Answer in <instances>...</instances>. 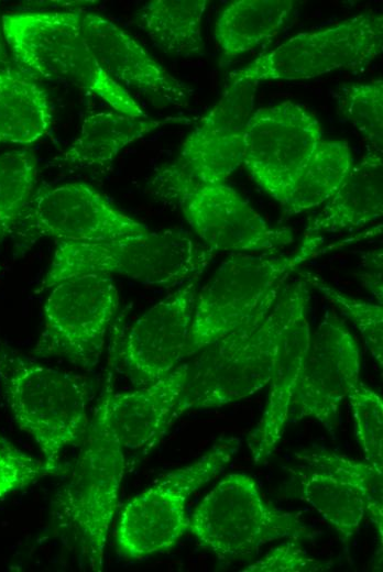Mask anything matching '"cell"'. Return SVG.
Returning <instances> with one entry per match:
<instances>
[{
    "mask_svg": "<svg viewBox=\"0 0 383 572\" xmlns=\"http://www.w3.org/2000/svg\"><path fill=\"white\" fill-rule=\"evenodd\" d=\"M79 11L2 15V32L13 59L28 74L92 92L128 116L146 117L130 92L98 65L83 37Z\"/></svg>",
    "mask_w": 383,
    "mask_h": 572,
    "instance_id": "5b68a950",
    "label": "cell"
},
{
    "mask_svg": "<svg viewBox=\"0 0 383 572\" xmlns=\"http://www.w3.org/2000/svg\"><path fill=\"white\" fill-rule=\"evenodd\" d=\"M359 374L355 339L337 314L327 311L310 337L288 422L314 418L333 435L340 405Z\"/></svg>",
    "mask_w": 383,
    "mask_h": 572,
    "instance_id": "5bb4252c",
    "label": "cell"
},
{
    "mask_svg": "<svg viewBox=\"0 0 383 572\" xmlns=\"http://www.w3.org/2000/svg\"><path fill=\"white\" fill-rule=\"evenodd\" d=\"M207 0H154L136 13L140 29L163 52L174 56H195L205 51L201 19Z\"/></svg>",
    "mask_w": 383,
    "mask_h": 572,
    "instance_id": "cb8c5ba5",
    "label": "cell"
},
{
    "mask_svg": "<svg viewBox=\"0 0 383 572\" xmlns=\"http://www.w3.org/2000/svg\"><path fill=\"white\" fill-rule=\"evenodd\" d=\"M284 542L269 551L261 560L242 569L243 572H319L329 570L332 562L309 557L296 542Z\"/></svg>",
    "mask_w": 383,
    "mask_h": 572,
    "instance_id": "d6a6232c",
    "label": "cell"
},
{
    "mask_svg": "<svg viewBox=\"0 0 383 572\" xmlns=\"http://www.w3.org/2000/svg\"><path fill=\"white\" fill-rule=\"evenodd\" d=\"M83 37L106 75L165 103L184 106L189 88L171 75L129 34L106 18L79 11Z\"/></svg>",
    "mask_w": 383,
    "mask_h": 572,
    "instance_id": "e0dca14e",
    "label": "cell"
},
{
    "mask_svg": "<svg viewBox=\"0 0 383 572\" xmlns=\"http://www.w3.org/2000/svg\"><path fill=\"white\" fill-rule=\"evenodd\" d=\"M37 174V160L26 148L0 154V242L12 235L24 207L31 199Z\"/></svg>",
    "mask_w": 383,
    "mask_h": 572,
    "instance_id": "83f0119b",
    "label": "cell"
},
{
    "mask_svg": "<svg viewBox=\"0 0 383 572\" xmlns=\"http://www.w3.org/2000/svg\"><path fill=\"white\" fill-rule=\"evenodd\" d=\"M353 160L346 141L322 140L296 178L285 208L299 213L332 197L350 172Z\"/></svg>",
    "mask_w": 383,
    "mask_h": 572,
    "instance_id": "d4e9b609",
    "label": "cell"
},
{
    "mask_svg": "<svg viewBox=\"0 0 383 572\" xmlns=\"http://www.w3.org/2000/svg\"><path fill=\"white\" fill-rule=\"evenodd\" d=\"M355 436L370 462L383 470V402L382 398L362 382L354 384L348 395Z\"/></svg>",
    "mask_w": 383,
    "mask_h": 572,
    "instance_id": "4dcf8cb0",
    "label": "cell"
},
{
    "mask_svg": "<svg viewBox=\"0 0 383 572\" xmlns=\"http://www.w3.org/2000/svg\"><path fill=\"white\" fill-rule=\"evenodd\" d=\"M150 189L160 200L176 206L214 253H274L293 242L291 229L271 227L226 183L196 182L171 164L157 172Z\"/></svg>",
    "mask_w": 383,
    "mask_h": 572,
    "instance_id": "52a82bcc",
    "label": "cell"
},
{
    "mask_svg": "<svg viewBox=\"0 0 383 572\" xmlns=\"http://www.w3.org/2000/svg\"><path fill=\"white\" fill-rule=\"evenodd\" d=\"M308 301L304 279L286 283L272 306L200 350L188 363L176 418L190 409L238 402L267 385L281 338Z\"/></svg>",
    "mask_w": 383,
    "mask_h": 572,
    "instance_id": "6da1fadb",
    "label": "cell"
},
{
    "mask_svg": "<svg viewBox=\"0 0 383 572\" xmlns=\"http://www.w3.org/2000/svg\"><path fill=\"white\" fill-rule=\"evenodd\" d=\"M50 289L34 353L61 356L81 369H94L119 307L113 280L108 275L86 274L64 279Z\"/></svg>",
    "mask_w": 383,
    "mask_h": 572,
    "instance_id": "8fae6325",
    "label": "cell"
},
{
    "mask_svg": "<svg viewBox=\"0 0 383 572\" xmlns=\"http://www.w3.org/2000/svg\"><path fill=\"white\" fill-rule=\"evenodd\" d=\"M383 51V16L365 12L316 32L299 33L229 73V84L310 79L358 69Z\"/></svg>",
    "mask_w": 383,
    "mask_h": 572,
    "instance_id": "30bf717a",
    "label": "cell"
},
{
    "mask_svg": "<svg viewBox=\"0 0 383 572\" xmlns=\"http://www.w3.org/2000/svg\"><path fill=\"white\" fill-rule=\"evenodd\" d=\"M294 8L292 0H239L229 3L216 23L223 56L236 57L275 37Z\"/></svg>",
    "mask_w": 383,
    "mask_h": 572,
    "instance_id": "603a6c76",
    "label": "cell"
},
{
    "mask_svg": "<svg viewBox=\"0 0 383 572\" xmlns=\"http://www.w3.org/2000/svg\"><path fill=\"white\" fill-rule=\"evenodd\" d=\"M300 493L303 499L338 531L343 542L359 531L366 505L362 494L351 485L315 470L302 475Z\"/></svg>",
    "mask_w": 383,
    "mask_h": 572,
    "instance_id": "484cf974",
    "label": "cell"
},
{
    "mask_svg": "<svg viewBox=\"0 0 383 572\" xmlns=\"http://www.w3.org/2000/svg\"><path fill=\"white\" fill-rule=\"evenodd\" d=\"M383 213L382 152L369 148L340 187L309 222L304 237L361 228Z\"/></svg>",
    "mask_w": 383,
    "mask_h": 572,
    "instance_id": "ffe728a7",
    "label": "cell"
},
{
    "mask_svg": "<svg viewBox=\"0 0 383 572\" xmlns=\"http://www.w3.org/2000/svg\"><path fill=\"white\" fill-rule=\"evenodd\" d=\"M11 65V61L7 51V43L2 32V25L0 20V66Z\"/></svg>",
    "mask_w": 383,
    "mask_h": 572,
    "instance_id": "e575fe53",
    "label": "cell"
},
{
    "mask_svg": "<svg viewBox=\"0 0 383 572\" xmlns=\"http://www.w3.org/2000/svg\"><path fill=\"white\" fill-rule=\"evenodd\" d=\"M368 268L361 274L365 286L375 296L379 304H382V253L373 252L368 256Z\"/></svg>",
    "mask_w": 383,
    "mask_h": 572,
    "instance_id": "836d02e7",
    "label": "cell"
},
{
    "mask_svg": "<svg viewBox=\"0 0 383 572\" xmlns=\"http://www.w3.org/2000/svg\"><path fill=\"white\" fill-rule=\"evenodd\" d=\"M188 374V363L177 365L158 381L122 394L113 386L109 394V414L123 449L146 451L165 435L177 419L176 407Z\"/></svg>",
    "mask_w": 383,
    "mask_h": 572,
    "instance_id": "ac0fdd59",
    "label": "cell"
},
{
    "mask_svg": "<svg viewBox=\"0 0 383 572\" xmlns=\"http://www.w3.org/2000/svg\"><path fill=\"white\" fill-rule=\"evenodd\" d=\"M302 279L313 285L322 296L346 314L360 331L372 356L382 367L383 359V309L382 305L350 297L310 272H300Z\"/></svg>",
    "mask_w": 383,
    "mask_h": 572,
    "instance_id": "f546056e",
    "label": "cell"
},
{
    "mask_svg": "<svg viewBox=\"0 0 383 572\" xmlns=\"http://www.w3.org/2000/svg\"><path fill=\"white\" fill-rule=\"evenodd\" d=\"M143 223L114 208L85 183H69L33 193L12 235L22 252L43 238L65 242H102L142 234Z\"/></svg>",
    "mask_w": 383,
    "mask_h": 572,
    "instance_id": "7c38bea8",
    "label": "cell"
},
{
    "mask_svg": "<svg viewBox=\"0 0 383 572\" xmlns=\"http://www.w3.org/2000/svg\"><path fill=\"white\" fill-rule=\"evenodd\" d=\"M179 119L153 120L132 117L111 109L87 116L78 135L55 158V165L73 170H103L125 146L168 122Z\"/></svg>",
    "mask_w": 383,
    "mask_h": 572,
    "instance_id": "44dd1931",
    "label": "cell"
},
{
    "mask_svg": "<svg viewBox=\"0 0 383 572\" xmlns=\"http://www.w3.org/2000/svg\"><path fill=\"white\" fill-rule=\"evenodd\" d=\"M189 531L221 558L258 552L278 539H315L299 514L269 506L255 481L244 473L223 477L189 516Z\"/></svg>",
    "mask_w": 383,
    "mask_h": 572,
    "instance_id": "ba28073f",
    "label": "cell"
},
{
    "mask_svg": "<svg viewBox=\"0 0 383 572\" xmlns=\"http://www.w3.org/2000/svg\"><path fill=\"white\" fill-rule=\"evenodd\" d=\"M256 86L252 81L228 84L217 103L186 138L172 165L199 183H226L243 164Z\"/></svg>",
    "mask_w": 383,
    "mask_h": 572,
    "instance_id": "9a60e30c",
    "label": "cell"
},
{
    "mask_svg": "<svg viewBox=\"0 0 383 572\" xmlns=\"http://www.w3.org/2000/svg\"><path fill=\"white\" fill-rule=\"evenodd\" d=\"M343 116L366 139L370 147H383V81L343 86L337 94Z\"/></svg>",
    "mask_w": 383,
    "mask_h": 572,
    "instance_id": "f1b7e54d",
    "label": "cell"
},
{
    "mask_svg": "<svg viewBox=\"0 0 383 572\" xmlns=\"http://www.w3.org/2000/svg\"><path fill=\"white\" fill-rule=\"evenodd\" d=\"M307 310L299 314L281 338L272 373L266 405L247 443L255 463H263L280 442L309 348Z\"/></svg>",
    "mask_w": 383,
    "mask_h": 572,
    "instance_id": "d6986e66",
    "label": "cell"
},
{
    "mask_svg": "<svg viewBox=\"0 0 383 572\" xmlns=\"http://www.w3.org/2000/svg\"><path fill=\"white\" fill-rule=\"evenodd\" d=\"M215 253L176 230L102 242L61 241L36 292L86 274L121 275L154 286H173L199 276Z\"/></svg>",
    "mask_w": 383,
    "mask_h": 572,
    "instance_id": "3957f363",
    "label": "cell"
},
{
    "mask_svg": "<svg viewBox=\"0 0 383 572\" xmlns=\"http://www.w3.org/2000/svg\"><path fill=\"white\" fill-rule=\"evenodd\" d=\"M0 372L19 427L39 446L46 470L59 468L64 451L89 425V387L74 373L4 354Z\"/></svg>",
    "mask_w": 383,
    "mask_h": 572,
    "instance_id": "8992f818",
    "label": "cell"
},
{
    "mask_svg": "<svg viewBox=\"0 0 383 572\" xmlns=\"http://www.w3.org/2000/svg\"><path fill=\"white\" fill-rule=\"evenodd\" d=\"M48 474L43 461L0 438V498Z\"/></svg>",
    "mask_w": 383,
    "mask_h": 572,
    "instance_id": "1f68e13d",
    "label": "cell"
},
{
    "mask_svg": "<svg viewBox=\"0 0 383 572\" xmlns=\"http://www.w3.org/2000/svg\"><path fill=\"white\" fill-rule=\"evenodd\" d=\"M198 278L156 302L131 327L123 356L134 385L158 381L187 356Z\"/></svg>",
    "mask_w": 383,
    "mask_h": 572,
    "instance_id": "2e32d148",
    "label": "cell"
},
{
    "mask_svg": "<svg viewBox=\"0 0 383 572\" xmlns=\"http://www.w3.org/2000/svg\"><path fill=\"white\" fill-rule=\"evenodd\" d=\"M322 237H304L289 254L237 253L197 293L187 356L250 321L272 306L289 276L317 255Z\"/></svg>",
    "mask_w": 383,
    "mask_h": 572,
    "instance_id": "277c9868",
    "label": "cell"
},
{
    "mask_svg": "<svg viewBox=\"0 0 383 572\" xmlns=\"http://www.w3.org/2000/svg\"><path fill=\"white\" fill-rule=\"evenodd\" d=\"M51 121L46 91L21 68L0 66V143L31 144Z\"/></svg>",
    "mask_w": 383,
    "mask_h": 572,
    "instance_id": "7402d4cb",
    "label": "cell"
},
{
    "mask_svg": "<svg viewBox=\"0 0 383 572\" xmlns=\"http://www.w3.org/2000/svg\"><path fill=\"white\" fill-rule=\"evenodd\" d=\"M241 447L237 437H223L193 463L176 469L133 497L123 508L117 543L129 558L141 560L172 548L189 529V497L218 476Z\"/></svg>",
    "mask_w": 383,
    "mask_h": 572,
    "instance_id": "9c48e42d",
    "label": "cell"
},
{
    "mask_svg": "<svg viewBox=\"0 0 383 572\" xmlns=\"http://www.w3.org/2000/svg\"><path fill=\"white\" fill-rule=\"evenodd\" d=\"M112 369L113 362L74 468L54 504L58 526L73 539L91 571L102 570L124 472V449L109 414Z\"/></svg>",
    "mask_w": 383,
    "mask_h": 572,
    "instance_id": "7a4b0ae2",
    "label": "cell"
},
{
    "mask_svg": "<svg viewBox=\"0 0 383 572\" xmlns=\"http://www.w3.org/2000/svg\"><path fill=\"white\" fill-rule=\"evenodd\" d=\"M297 457L313 469L327 472L358 490L365 501L366 514L375 525L382 541L383 470L376 469L368 461L325 451L302 452Z\"/></svg>",
    "mask_w": 383,
    "mask_h": 572,
    "instance_id": "4316f807",
    "label": "cell"
},
{
    "mask_svg": "<svg viewBox=\"0 0 383 572\" xmlns=\"http://www.w3.org/2000/svg\"><path fill=\"white\" fill-rule=\"evenodd\" d=\"M321 141L319 122L300 105L283 101L259 108L248 123L243 164L256 184L285 206Z\"/></svg>",
    "mask_w": 383,
    "mask_h": 572,
    "instance_id": "4fadbf2b",
    "label": "cell"
}]
</instances>
